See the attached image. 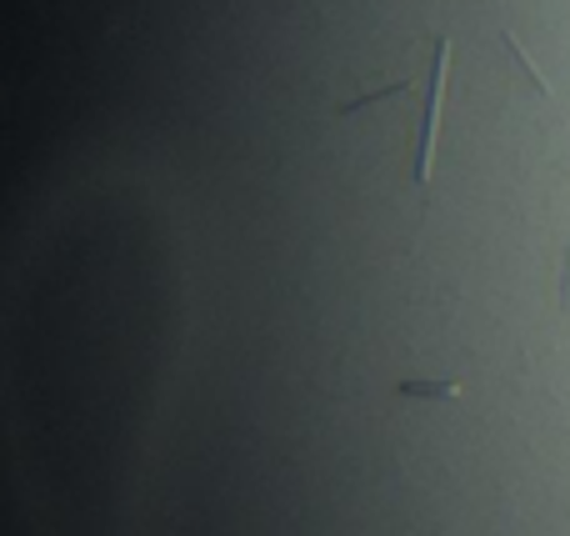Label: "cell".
Masks as SVG:
<instances>
[{"label":"cell","instance_id":"obj_2","mask_svg":"<svg viewBox=\"0 0 570 536\" xmlns=\"http://www.w3.org/2000/svg\"><path fill=\"white\" fill-rule=\"evenodd\" d=\"M500 41H506L510 61L520 66V76H526V81H530V91H536V96H546V101H550V86H546V76H540V71H536V61H530L526 51H520V41H516V31H510V26H500Z\"/></svg>","mask_w":570,"mask_h":536},{"label":"cell","instance_id":"obj_1","mask_svg":"<svg viewBox=\"0 0 570 536\" xmlns=\"http://www.w3.org/2000/svg\"><path fill=\"white\" fill-rule=\"evenodd\" d=\"M446 66H450V36H436V66H430L426 116H420V141H416V171H410V186H416V191H426V186H430V166H436L440 101H446Z\"/></svg>","mask_w":570,"mask_h":536}]
</instances>
